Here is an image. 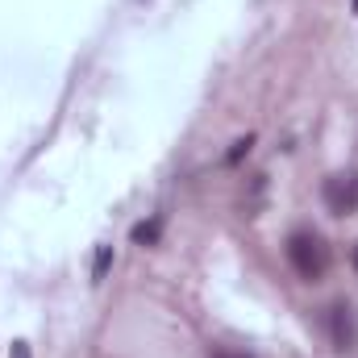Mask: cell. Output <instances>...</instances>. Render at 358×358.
Returning <instances> with one entry per match:
<instances>
[{
	"instance_id": "5b68a950",
	"label": "cell",
	"mask_w": 358,
	"mask_h": 358,
	"mask_svg": "<svg viewBox=\"0 0 358 358\" xmlns=\"http://www.w3.org/2000/svg\"><path fill=\"white\" fill-rule=\"evenodd\" d=\"M113 271V246H100L96 250V263H92V283H104Z\"/></svg>"
},
{
	"instance_id": "277c9868",
	"label": "cell",
	"mask_w": 358,
	"mask_h": 358,
	"mask_svg": "<svg viewBox=\"0 0 358 358\" xmlns=\"http://www.w3.org/2000/svg\"><path fill=\"white\" fill-rule=\"evenodd\" d=\"M134 246H155L159 238H163V217H150V221H142V225H134Z\"/></svg>"
},
{
	"instance_id": "6da1fadb",
	"label": "cell",
	"mask_w": 358,
	"mask_h": 358,
	"mask_svg": "<svg viewBox=\"0 0 358 358\" xmlns=\"http://www.w3.org/2000/svg\"><path fill=\"white\" fill-rule=\"evenodd\" d=\"M283 250H287V263H292V271H296L300 279H308V283L325 279V271H329V246H325L321 234H313V229H292Z\"/></svg>"
},
{
	"instance_id": "ba28073f",
	"label": "cell",
	"mask_w": 358,
	"mask_h": 358,
	"mask_svg": "<svg viewBox=\"0 0 358 358\" xmlns=\"http://www.w3.org/2000/svg\"><path fill=\"white\" fill-rule=\"evenodd\" d=\"M355 267H358V246H355Z\"/></svg>"
},
{
	"instance_id": "52a82bcc",
	"label": "cell",
	"mask_w": 358,
	"mask_h": 358,
	"mask_svg": "<svg viewBox=\"0 0 358 358\" xmlns=\"http://www.w3.org/2000/svg\"><path fill=\"white\" fill-rule=\"evenodd\" d=\"M8 358H29V346H25V342H13V346H8Z\"/></svg>"
},
{
	"instance_id": "8992f818",
	"label": "cell",
	"mask_w": 358,
	"mask_h": 358,
	"mask_svg": "<svg viewBox=\"0 0 358 358\" xmlns=\"http://www.w3.org/2000/svg\"><path fill=\"white\" fill-rule=\"evenodd\" d=\"M250 142H255V138H242V142H234V150L225 155V163H238V159H242V155L250 150Z\"/></svg>"
},
{
	"instance_id": "7a4b0ae2",
	"label": "cell",
	"mask_w": 358,
	"mask_h": 358,
	"mask_svg": "<svg viewBox=\"0 0 358 358\" xmlns=\"http://www.w3.org/2000/svg\"><path fill=\"white\" fill-rule=\"evenodd\" d=\"M325 204H329V213H342V217L358 213V176L355 171L325 179Z\"/></svg>"
},
{
	"instance_id": "3957f363",
	"label": "cell",
	"mask_w": 358,
	"mask_h": 358,
	"mask_svg": "<svg viewBox=\"0 0 358 358\" xmlns=\"http://www.w3.org/2000/svg\"><path fill=\"white\" fill-rule=\"evenodd\" d=\"M329 329H334L338 350H350V346H355L358 325H355V317H350V304H334V308H329Z\"/></svg>"
},
{
	"instance_id": "9c48e42d",
	"label": "cell",
	"mask_w": 358,
	"mask_h": 358,
	"mask_svg": "<svg viewBox=\"0 0 358 358\" xmlns=\"http://www.w3.org/2000/svg\"><path fill=\"white\" fill-rule=\"evenodd\" d=\"M355 13H358V0H355Z\"/></svg>"
}]
</instances>
